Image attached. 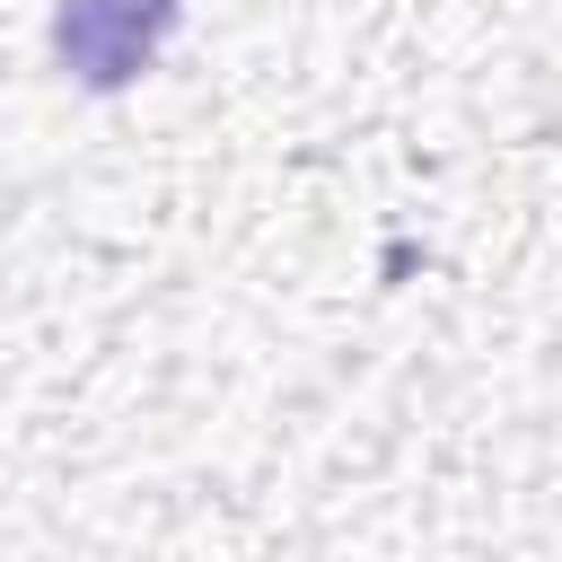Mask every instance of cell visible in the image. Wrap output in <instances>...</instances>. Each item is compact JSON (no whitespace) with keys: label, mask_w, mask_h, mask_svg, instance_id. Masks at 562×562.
Returning <instances> with one entry per match:
<instances>
[{"label":"cell","mask_w":562,"mask_h":562,"mask_svg":"<svg viewBox=\"0 0 562 562\" xmlns=\"http://www.w3.org/2000/svg\"><path fill=\"white\" fill-rule=\"evenodd\" d=\"M184 0H53V70L88 97H123L132 79L158 70V53L176 44Z\"/></svg>","instance_id":"obj_1"}]
</instances>
